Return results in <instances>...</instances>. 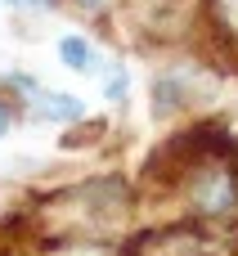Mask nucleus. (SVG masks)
<instances>
[{"label":"nucleus","mask_w":238,"mask_h":256,"mask_svg":"<svg viewBox=\"0 0 238 256\" xmlns=\"http://www.w3.org/2000/svg\"><path fill=\"white\" fill-rule=\"evenodd\" d=\"M58 58L72 68V72H104V63H99V54L81 40V36H63L58 40Z\"/></svg>","instance_id":"f257e3e1"},{"label":"nucleus","mask_w":238,"mask_h":256,"mask_svg":"<svg viewBox=\"0 0 238 256\" xmlns=\"http://www.w3.org/2000/svg\"><path fill=\"white\" fill-rule=\"evenodd\" d=\"M36 112L45 122H76L81 117V99H72V94H40L36 99Z\"/></svg>","instance_id":"f03ea898"},{"label":"nucleus","mask_w":238,"mask_h":256,"mask_svg":"<svg viewBox=\"0 0 238 256\" xmlns=\"http://www.w3.org/2000/svg\"><path fill=\"white\" fill-rule=\"evenodd\" d=\"M108 99H112V104L126 99V68H112V72H108Z\"/></svg>","instance_id":"7ed1b4c3"},{"label":"nucleus","mask_w":238,"mask_h":256,"mask_svg":"<svg viewBox=\"0 0 238 256\" xmlns=\"http://www.w3.org/2000/svg\"><path fill=\"white\" fill-rule=\"evenodd\" d=\"M14 4H22V9H40V4H50V0H14Z\"/></svg>","instance_id":"20e7f679"},{"label":"nucleus","mask_w":238,"mask_h":256,"mask_svg":"<svg viewBox=\"0 0 238 256\" xmlns=\"http://www.w3.org/2000/svg\"><path fill=\"white\" fill-rule=\"evenodd\" d=\"M0 135H4V108H0Z\"/></svg>","instance_id":"39448f33"}]
</instances>
